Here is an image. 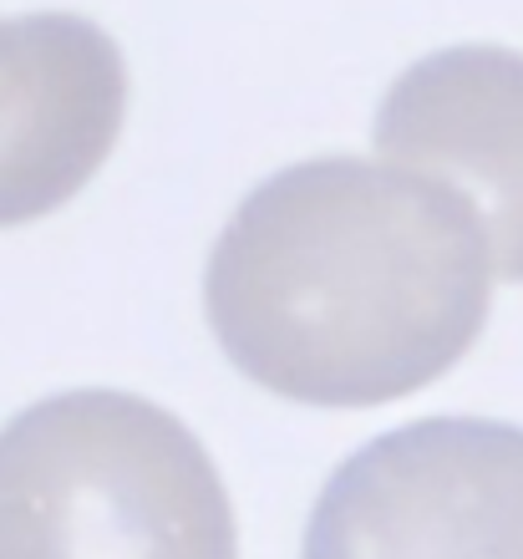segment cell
<instances>
[{
    "label": "cell",
    "mask_w": 523,
    "mask_h": 559,
    "mask_svg": "<svg viewBox=\"0 0 523 559\" xmlns=\"http://www.w3.org/2000/svg\"><path fill=\"white\" fill-rule=\"evenodd\" d=\"M377 153L432 174L478 209L494 270L523 280V51L448 46L392 82Z\"/></svg>",
    "instance_id": "obj_5"
},
{
    "label": "cell",
    "mask_w": 523,
    "mask_h": 559,
    "mask_svg": "<svg viewBox=\"0 0 523 559\" xmlns=\"http://www.w3.org/2000/svg\"><path fill=\"white\" fill-rule=\"evenodd\" d=\"M306 559H523V427L421 417L331 473Z\"/></svg>",
    "instance_id": "obj_3"
},
{
    "label": "cell",
    "mask_w": 523,
    "mask_h": 559,
    "mask_svg": "<svg viewBox=\"0 0 523 559\" xmlns=\"http://www.w3.org/2000/svg\"><path fill=\"white\" fill-rule=\"evenodd\" d=\"M478 209L432 174L310 158L264 178L204 275L218 346L306 407H381L448 377L488 321Z\"/></svg>",
    "instance_id": "obj_1"
},
{
    "label": "cell",
    "mask_w": 523,
    "mask_h": 559,
    "mask_svg": "<svg viewBox=\"0 0 523 559\" xmlns=\"http://www.w3.org/2000/svg\"><path fill=\"white\" fill-rule=\"evenodd\" d=\"M128 118V67L97 21H0V229L46 219L92 183Z\"/></svg>",
    "instance_id": "obj_4"
},
{
    "label": "cell",
    "mask_w": 523,
    "mask_h": 559,
    "mask_svg": "<svg viewBox=\"0 0 523 559\" xmlns=\"http://www.w3.org/2000/svg\"><path fill=\"white\" fill-rule=\"evenodd\" d=\"M0 559H239V530L204 442L97 386L5 423Z\"/></svg>",
    "instance_id": "obj_2"
}]
</instances>
